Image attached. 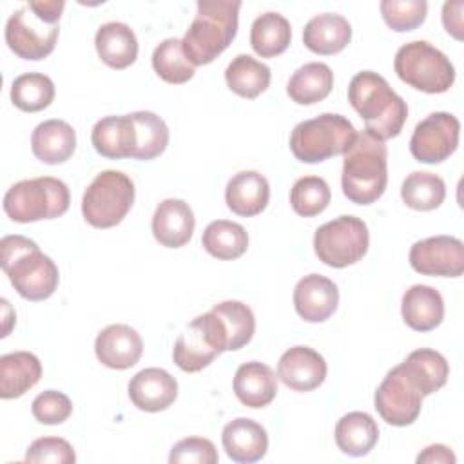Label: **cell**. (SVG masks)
I'll return each mask as SVG.
<instances>
[{"label": "cell", "instance_id": "6da1fadb", "mask_svg": "<svg viewBox=\"0 0 464 464\" xmlns=\"http://www.w3.org/2000/svg\"><path fill=\"white\" fill-rule=\"evenodd\" d=\"M348 102L362 118L364 130L382 141L399 136L408 118L406 102L373 71H361L350 80Z\"/></svg>", "mask_w": 464, "mask_h": 464}, {"label": "cell", "instance_id": "7a4b0ae2", "mask_svg": "<svg viewBox=\"0 0 464 464\" xmlns=\"http://www.w3.org/2000/svg\"><path fill=\"white\" fill-rule=\"evenodd\" d=\"M0 265L14 290L27 301H44L54 294L60 281L56 263L25 236H4Z\"/></svg>", "mask_w": 464, "mask_h": 464}, {"label": "cell", "instance_id": "3957f363", "mask_svg": "<svg viewBox=\"0 0 464 464\" xmlns=\"http://www.w3.org/2000/svg\"><path fill=\"white\" fill-rule=\"evenodd\" d=\"M239 0H198V13L181 45L188 62L207 65L214 62L236 38Z\"/></svg>", "mask_w": 464, "mask_h": 464}, {"label": "cell", "instance_id": "277c9868", "mask_svg": "<svg viewBox=\"0 0 464 464\" xmlns=\"http://www.w3.org/2000/svg\"><path fill=\"white\" fill-rule=\"evenodd\" d=\"M388 183V149L382 140L362 130L344 152L341 187L355 205L375 203Z\"/></svg>", "mask_w": 464, "mask_h": 464}, {"label": "cell", "instance_id": "5b68a950", "mask_svg": "<svg viewBox=\"0 0 464 464\" xmlns=\"http://www.w3.org/2000/svg\"><path fill=\"white\" fill-rule=\"evenodd\" d=\"M71 194L67 185L53 176L22 179L4 196V210L16 223L54 219L67 212Z\"/></svg>", "mask_w": 464, "mask_h": 464}, {"label": "cell", "instance_id": "8992f818", "mask_svg": "<svg viewBox=\"0 0 464 464\" xmlns=\"http://www.w3.org/2000/svg\"><path fill=\"white\" fill-rule=\"evenodd\" d=\"M353 123L334 112L319 114L297 123L290 134V150L303 163H319L344 154L355 140Z\"/></svg>", "mask_w": 464, "mask_h": 464}, {"label": "cell", "instance_id": "52a82bcc", "mask_svg": "<svg viewBox=\"0 0 464 464\" xmlns=\"http://www.w3.org/2000/svg\"><path fill=\"white\" fill-rule=\"evenodd\" d=\"M393 69L406 85L428 94L446 92L455 82V67L450 58L424 40L401 45Z\"/></svg>", "mask_w": 464, "mask_h": 464}, {"label": "cell", "instance_id": "ba28073f", "mask_svg": "<svg viewBox=\"0 0 464 464\" xmlns=\"http://www.w3.org/2000/svg\"><path fill=\"white\" fill-rule=\"evenodd\" d=\"M134 183L120 170H103L89 183L82 198V214L94 228H111L123 221L134 203Z\"/></svg>", "mask_w": 464, "mask_h": 464}, {"label": "cell", "instance_id": "9c48e42d", "mask_svg": "<svg viewBox=\"0 0 464 464\" xmlns=\"http://www.w3.org/2000/svg\"><path fill=\"white\" fill-rule=\"evenodd\" d=\"M368 227L355 216H339L321 225L314 234L315 256L332 268H344L361 261L368 252Z\"/></svg>", "mask_w": 464, "mask_h": 464}, {"label": "cell", "instance_id": "30bf717a", "mask_svg": "<svg viewBox=\"0 0 464 464\" xmlns=\"http://www.w3.org/2000/svg\"><path fill=\"white\" fill-rule=\"evenodd\" d=\"M221 352H227V332L221 319L210 310L192 319L176 339L172 359L187 373L207 368Z\"/></svg>", "mask_w": 464, "mask_h": 464}, {"label": "cell", "instance_id": "8fae6325", "mask_svg": "<svg viewBox=\"0 0 464 464\" xmlns=\"http://www.w3.org/2000/svg\"><path fill=\"white\" fill-rule=\"evenodd\" d=\"M422 393L402 370L392 368L377 386L373 402L377 413L392 426H410L417 420L422 408Z\"/></svg>", "mask_w": 464, "mask_h": 464}, {"label": "cell", "instance_id": "7c38bea8", "mask_svg": "<svg viewBox=\"0 0 464 464\" xmlns=\"http://www.w3.org/2000/svg\"><path fill=\"white\" fill-rule=\"evenodd\" d=\"M58 25L40 20L25 4L5 24V44L22 60H44L54 51Z\"/></svg>", "mask_w": 464, "mask_h": 464}, {"label": "cell", "instance_id": "4fadbf2b", "mask_svg": "<svg viewBox=\"0 0 464 464\" xmlns=\"http://www.w3.org/2000/svg\"><path fill=\"white\" fill-rule=\"evenodd\" d=\"M460 121L450 112H431L413 129L410 152L420 163H442L459 147Z\"/></svg>", "mask_w": 464, "mask_h": 464}, {"label": "cell", "instance_id": "5bb4252c", "mask_svg": "<svg viewBox=\"0 0 464 464\" xmlns=\"http://www.w3.org/2000/svg\"><path fill=\"white\" fill-rule=\"evenodd\" d=\"M410 265L422 276L459 277L464 272V243L453 236H433L413 243Z\"/></svg>", "mask_w": 464, "mask_h": 464}, {"label": "cell", "instance_id": "9a60e30c", "mask_svg": "<svg viewBox=\"0 0 464 464\" xmlns=\"http://www.w3.org/2000/svg\"><path fill=\"white\" fill-rule=\"evenodd\" d=\"M324 357L310 346L288 348L277 362V377L294 392H312L326 379Z\"/></svg>", "mask_w": 464, "mask_h": 464}, {"label": "cell", "instance_id": "2e32d148", "mask_svg": "<svg viewBox=\"0 0 464 464\" xmlns=\"http://www.w3.org/2000/svg\"><path fill=\"white\" fill-rule=\"evenodd\" d=\"M337 285L321 274L304 276L294 288V308L308 323L326 321L337 310Z\"/></svg>", "mask_w": 464, "mask_h": 464}, {"label": "cell", "instance_id": "e0dca14e", "mask_svg": "<svg viewBox=\"0 0 464 464\" xmlns=\"http://www.w3.org/2000/svg\"><path fill=\"white\" fill-rule=\"evenodd\" d=\"M94 353L103 366L127 370L140 361L143 341L129 324H109L96 335Z\"/></svg>", "mask_w": 464, "mask_h": 464}, {"label": "cell", "instance_id": "ac0fdd59", "mask_svg": "<svg viewBox=\"0 0 464 464\" xmlns=\"http://www.w3.org/2000/svg\"><path fill=\"white\" fill-rule=\"evenodd\" d=\"M132 404L149 413L167 410L178 397L176 379L163 368H145L129 381Z\"/></svg>", "mask_w": 464, "mask_h": 464}, {"label": "cell", "instance_id": "d6986e66", "mask_svg": "<svg viewBox=\"0 0 464 464\" xmlns=\"http://www.w3.org/2000/svg\"><path fill=\"white\" fill-rule=\"evenodd\" d=\"M196 218L190 205L183 199H163L152 216V236L167 248L187 245L194 234Z\"/></svg>", "mask_w": 464, "mask_h": 464}, {"label": "cell", "instance_id": "ffe728a7", "mask_svg": "<svg viewBox=\"0 0 464 464\" xmlns=\"http://www.w3.org/2000/svg\"><path fill=\"white\" fill-rule=\"evenodd\" d=\"M221 442L227 455L239 464H252L261 460L268 450L266 430L246 417H237L225 424Z\"/></svg>", "mask_w": 464, "mask_h": 464}, {"label": "cell", "instance_id": "44dd1931", "mask_svg": "<svg viewBox=\"0 0 464 464\" xmlns=\"http://www.w3.org/2000/svg\"><path fill=\"white\" fill-rule=\"evenodd\" d=\"M270 199L268 179L257 170H241L234 174L225 188L227 207L243 218L261 214Z\"/></svg>", "mask_w": 464, "mask_h": 464}, {"label": "cell", "instance_id": "7402d4cb", "mask_svg": "<svg viewBox=\"0 0 464 464\" xmlns=\"http://www.w3.org/2000/svg\"><path fill=\"white\" fill-rule=\"evenodd\" d=\"M234 393L248 408H265L277 395V377L274 370L259 361L241 364L234 375Z\"/></svg>", "mask_w": 464, "mask_h": 464}, {"label": "cell", "instance_id": "603a6c76", "mask_svg": "<svg viewBox=\"0 0 464 464\" xmlns=\"http://www.w3.org/2000/svg\"><path fill=\"white\" fill-rule=\"evenodd\" d=\"M94 150L109 160L132 158L136 149V130L130 114L105 116L98 120L91 132Z\"/></svg>", "mask_w": 464, "mask_h": 464}, {"label": "cell", "instance_id": "cb8c5ba5", "mask_svg": "<svg viewBox=\"0 0 464 464\" xmlns=\"http://www.w3.org/2000/svg\"><path fill=\"white\" fill-rule=\"evenodd\" d=\"M76 149V130L63 120H45L31 134L33 154L47 165L67 161Z\"/></svg>", "mask_w": 464, "mask_h": 464}, {"label": "cell", "instance_id": "d4e9b609", "mask_svg": "<svg viewBox=\"0 0 464 464\" xmlns=\"http://www.w3.org/2000/svg\"><path fill=\"white\" fill-rule=\"evenodd\" d=\"M404 323L415 332L435 330L444 319V301L439 290L428 285L410 286L401 301Z\"/></svg>", "mask_w": 464, "mask_h": 464}, {"label": "cell", "instance_id": "484cf974", "mask_svg": "<svg viewBox=\"0 0 464 464\" xmlns=\"http://www.w3.org/2000/svg\"><path fill=\"white\" fill-rule=\"evenodd\" d=\"M352 40L350 22L337 13H323L310 18L303 29V42L306 49L315 54L341 53Z\"/></svg>", "mask_w": 464, "mask_h": 464}, {"label": "cell", "instance_id": "4316f807", "mask_svg": "<svg viewBox=\"0 0 464 464\" xmlns=\"http://www.w3.org/2000/svg\"><path fill=\"white\" fill-rule=\"evenodd\" d=\"M96 53L112 69H125L138 58V40L134 31L123 22H107L94 36Z\"/></svg>", "mask_w": 464, "mask_h": 464}, {"label": "cell", "instance_id": "83f0119b", "mask_svg": "<svg viewBox=\"0 0 464 464\" xmlns=\"http://www.w3.org/2000/svg\"><path fill=\"white\" fill-rule=\"evenodd\" d=\"M42 377L40 359L31 352H11L0 357V397L16 399Z\"/></svg>", "mask_w": 464, "mask_h": 464}, {"label": "cell", "instance_id": "f1b7e54d", "mask_svg": "<svg viewBox=\"0 0 464 464\" xmlns=\"http://www.w3.org/2000/svg\"><path fill=\"white\" fill-rule=\"evenodd\" d=\"M335 444L350 457L368 455L379 440V426L366 411H350L335 424Z\"/></svg>", "mask_w": 464, "mask_h": 464}, {"label": "cell", "instance_id": "f546056e", "mask_svg": "<svg viewBox=\"0 0 464 464\" xmlns=\"http://www.w3.org/2000/svg\"><path fill=\"white\" fill-rule=\"evenodd\" d=\"M401 366L424 397L440 390L450 375V364L446 357L430 348L413 350L401 362Z\"/></svg>", "mask_w": 464, "mask_h": 464}, {"label": "cell", "instance_id": "4dcf8cb0", "mask_svg": "<svg viewBox=\"0 0 464 464\" xmlns=\"http://www.w3.org/2000/svg\"><path fill=\"white\" fill-rule=\"evenodd\" d=\"M334 87V72L323 62L301 65L286 83V94L297 105H314L324 100Z\"/></svg>", "mask_w": 464, "mask_h": 464}, {"label": "cell", "instance_id": "1f68e13d", "mask_svg": "<svg viewBox=\"0 0 464 464\" xmlns=\"http://www.w3.org/2000/svg\"><path fill=\"white\" fill-rule=\"evenodd\" d=\"M270 67L248 54H237L225 69L228 89L246 100H254L265 92L270 85Z\"/></svg>", "mask_w": 464, "mask_h": 464}, {"label": "cell", "instance_id": "d6a6232c", "mask_svg": "<svg viewBox=\"0 0 464 464\" xmlns=\"http://www.w3.org/2000/svg\"><path fill=\"white\" fill-rule=\"evenodd\" d=\"M290 22L276 11L259 14L250 27V45L261 58H274L285 53L290 45Z\"/></svg>", "mask_w": 464, "mask_h": 464}, {"label": "cell", "instance_id": "836d02e7", "mask_svg": "<svg viewBox=\"0 0 464 464\" xmlns=\"http://www.w3.org/2000/svg\"><path fill=\"white\" fill-rule=\"evenodd\" d=\"M201 245L212 257L230 261L241 257L246 252L248 234L239 223L228 219H216L208 223L203 230Z\"/></svg>", "mask_w": 464, "mask_h": 464}, {"label": "cell", "instance_id": "e575fe53", "mask_svg": "<svg viewBox=\"0 0 464 464\" xmlns=\"http://www.w3.org/2000/svg\"><path fill=\"white\" fill-rule=\"evenodd\" d=\"M401 198L406 207L413 210H433L440 207L446 198V183L433 172L415 170L402 181Z\"/></svg>", "mask_w": 464, "mask_h": 464}, {"label": "cell", "instance_id": "d590c367", "mask_svg": "<svg viewBox=\"0 0 464 464\" xmlns=\"http://www.w3.org/2000/svg\"><path fill=\"white\" fill-rule=\"evenodd\" d=\"M54 100V83L44 72H24L11 83V102L24 112L47 109Z\"/></svg>", "mask_w": 464, "mask_h": 464}, {"label": "cell", "instance_id": "8d00e7d4", "mask_svg": "<svg viewBox=\"0 0 464 464\" xmlns=\"http://www.w3.org/2000/svg\"><path fill=\"white\" fill-rule=\"evenodd\" d=\"M134 130H136V149L134 160H154L158 158L169 145V127L158 114L150 111H136L130 112Z\"/></svg>", "mask_w": 464, "mask_h": 464}, {"label": "cell", "instance_id": "74e56055", "mask_svg": "<svg viewBox=\"0 0 464 464\" xmlns=\"http://www.w3.org/2000/svg\"><path fill=\"white\" fill-rule=\"evenodd\" d=\"M212 312L221 319L227 332V352L248 344L256 332V317L241 301H223L214 304Z\"/></svg>", "mask_w": 464, "mask_h": 464}, {"label": "cell", "instance_id": "f35d334b", "mask_svg": "<svg viewBox=\"0 0 464 464\" xmlns=\"http://www.w3.org/2000/svg\"><path fill=\"white\" fill-rule=\"evenodd\" d=\"M152 67L156 74L167 83H185L194 76V65L183 53L181 40L167 38L160 45H156L152 53Z\"/></svg>", "mask_w": 464, "mask_h": 464}, {"label": "cell", "instance_id": "ab89813d", "mask_svg": "<svg viewBox=\"0 0 464 464\" xmlns=\"http://www.w3.org/2000/svg\"><path fill=\"white\" fill-rule=\"evenodd\" d=\"M332 199L328 183L319 176L299 178L290 190V205L295 214L314 218L321 214Z\"/></svg>", "mask_w": 464, "mask_h": 464}, {"label": "cell", "instance_id": "60d3db41", "mask_svg": "<svg viewBox=\"0 0 464 464\" xmlns=\"http://www.w3.org/2000/svg\"><path fill=\"white\" fill-rule=\"evenodd\" d=\"M379 7L386 25L397 33L417 29L428 13L426 0H382Z\"/></svg>", "mask_w": 464, "mask_h": 464}, {"label": "cell", "instance_id": "b9f144b4", "mask_svg": "<svg viewBox=\"0 0 464 464\" xmlns=\"http://www.w3.org/2000/svg\"><path fill=\"white\" fill-rule=\"evenodd\" d=\"M33 417L42 424H62L65 422L72 413V402L71 399L56 390H45L38 393L31 404Z\"/></svg>", "mask_w": 464, "mask_h": 464}, {"label": "cell", "instance_id": "7bdbcfd3", "mask_svg": "<svg viewBox=\"0 0 464 464\" xmlns=\"http://www.w3.org/2000/svg\"><path fill=\"white\" fill-rule=\"evenodd\" d=\"M219 455L212 440L203 437H187L178 440L169 455L170 464H216Z\"/></svg>", "mask_w": 464, "mask_h": 464}, {"label": "cell", "instance_id": "ee69618b", "mask_svg": "<svg viewBox=\"0 0 464 464\" xmlns=\"http://www.w3.org/2000/svg\"><path fill=\"white\" fill-rule=\"evenodd\" d=\"M76 453L72 446L60 437H42L31 442L25 451V462H54V464H72Z\"/></svg>", "mask_w": 464, "mask_h": 464}, {"label": "cell", "instance_id": "f6af8a7d", "mask_svg": "<svg viewBox=\"0 0 464 464\" xmlns=\"http://www.w3.org/2000/svg\"><path fill=\"white\" fill-rule=\"evenodd\" d=\"M462 9L464 2L462 0H453L446 2L442 5V24L448 34H451L457 40H462Z\"/></svg>", "mask_w": 464, "mask_h": 464}, {"label": "cell", "instance_id": "bcb514c9", "mask_svg": "<svg viewBox=\"0 0 464 464\" xmlns=\"http://www.w3.org/2000/svg\"><path fill=\"white\" fill-rule=\"evenodd\" d=\"M31 7V11L44 22L47 24H54L58 25L62 11L65 7L63 0H31L27 4Z\"/></svg>", "mask_w": 464, "mask_h": 464}, {"label": "cell", "instance_id": "7dc6e473", "mask_svg": "<svg viewBox=\"0 0 464 464\" xmlns=\"http://www.w3.org/2000/svg\"><path fill=\"white\" fill-rule=\"evenodd\" d=\"M453 451L444 444H431L426 446L417 455V464H455Z\"/></svg>", "mask_w": 464, "mask_h": 464}]
</instances>
